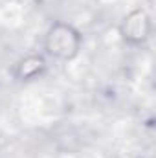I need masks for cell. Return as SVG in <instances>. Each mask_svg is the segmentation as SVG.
I'll return each instance as SVG.
<instances>
[{
  "mask_svg": "<svg viewBox=\"0 0 156 158\" xmlns=\"http://www.w3.org/2000/svg\"><path fill=\"white\" fill-rule=\"evenodd\" d=\"M125 39L140 42L147 37L149 33V17L143 11H134L129 19H125V28H123Z\"/></svg>",
  "mask_w": 156,
  "mask_h": 158,
  "instance_id": "7a4b0ae2",
  "label": "cell"
},
{
  "mask_svg": "<svg viewBox=\"0 0 156 158\" xmlns=\"http://www.w3.org/2000/svg\"><path fill=\"white\" fill-rule=\"evenodd\" d=\"M20 68H22L20 77L31 79V77H35L40 70L44 68V61H42V59H39V57H30V59H26V61L20 64Z\"/></svg>",
  "mask_w": 156,
  "mask_h": 158,
  "instance_id": "3957f363",
  "label": "cell"
},
{
  "mask_svg": "<svg viewBox=\"0 0 156 158\" xmlns=\"http://www.w3.org/2000/svg\"><path fill=\"white\" fill-rule=\"evenodd\" d=\"M79 42H81V39H79L77 31H74L70 26L57 24L48 33L46 48L51 55H55L59 59H70L77 53Z\"/></svg>",
  "mask_w": 156,
  "mask_h": 158,
  "instance_id": "6da1fadb",
  "label": "cell"
}]
</instances>
